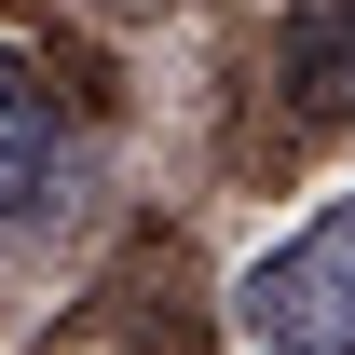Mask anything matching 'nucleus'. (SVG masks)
I'll return each instance as SVG.
<instances>
[{
	"label": "nucleus",
	"mask_w": 355,
	"mask_h": 355,
	"mask_svg": "<svg viewBox=\"0 0 355 355\" xmlns=\"http://www.w3.org/2000/svg\"><path fill=\"white\" fill-rule=\"evenodd\" d=\"M42 191H55V96H42V69H28V55L0 42V232L28 219Z\"/></svg>",
	"instance_id": "7ed1b4c3"
},
{
	"label": "nucleus",
	"mask_w": 355,
	"mask_h": 355,
	"mask_svg": "<svg viewBox=\"0 0 355 355\" xmlns=\"http://www.w3.org/2000/svg\"><path fill=\"white\" fill-rule=\"evenodd\" d=\"M232 314H246V355H355V191H328L301 232H273Z\"/></svg>",
	"instance_id": "f257e3e1"
},
{
	"label": "nucleus",
	"mask_w": 355,
	"mask_h": 355,
	"mask_svg": "<svg viewBox=\"0 0 355 355\" xmlns=\"http://www.w3.org/2000/svg\"><path fill=\"white\" fill-rule=\"evenodd\" d=\"M287 110L355 123V0H287Z\"/></svg>",
	"instance_id": "f03ea898"
}]
</instances>
